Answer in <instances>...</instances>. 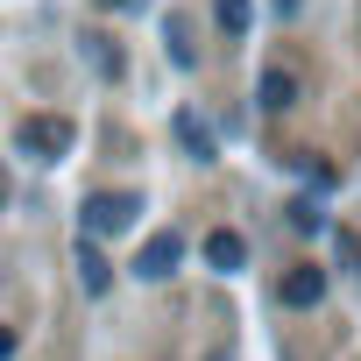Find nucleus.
Here are the masks:
<instances>
[{"mask_svg": "<svg viewBox=\"0 0 361 361\" xmlns=\"http://www.w3.org/2000/svg\"><path fill=\"white\" fill-rule=\"evenodd\" d=\"M85 43H92V64H99V71H106V78H121V50H114V43H106V36H85Z\"/></svg>", "mask_w": 361, "mask_h": 361, "instance_id": "9d476101", "label": "nucleus"}, {"mask_svg": "<svg viewBox=\"0 0 361 361\" xmlns=\"http://www.w3.org/2000/svg\"><path fill=\"white\" fill-rule=\"evenodd\" d=\"M106 8H121V0H106Z\"/></svg>", "mask_w": 361, "mask_h": 361, "instance_id": "ddd939ff", "label": "nucleus"}, {"mask_svg": "<svg viewBox=\"0 0 361 361\" xmlns=\"http://www.w3.org/2000/svg\"><path fill=\"white\" fill-rule=\"evenodd\" d=\"M255 99H262V114H290V106H298V71H290V64H262Z\"/></svg>", "mask_w": 361, "mask_h": 361, "instance_id": "20e7f679", "label": "nucleus"}, {"mask_svg": "<svg viewBox=\"0 0 361 361\" xmlns=\"http://www.w3.org/2000/svg\"><path fill=\"white\" fill-rule=\"evenodd\" d=\"M135 213H142V199H135V192H92V199L78 206V220H85L92 234H121Z\"/></svg>", "mask_w": 361, "mask_h": 361, "instance_id": "f03ea898", "label": "nucleus"}, {"mask_svg": "<svg viewBox=\"0 0 361 361\" xmlns=\"http://www.w3.org/2000/svg\"><path fill=\"white\" fill-rule=\"evenodd\" d=\"M177 142H185L199 163H213V128H199V114H177Z\"/></svg>", "mask_w": 361, "mask_h": 361, "instance_id": "0eeeda50", "label": "nucleus"}, {"mask_svg": "<svg viewBox=\"0 0 361 361\" xmlns=\"http://www.w3.org/2000/svg\"><path fill=\"white\" fill-rule=\"evenodd\" d=\"M177 262H185V234L177 227H156L149 241H142V255H135V276H149V283H163Z\"/></svg>", "mask_w": 361, "mask_h": 361, "instance_id": "7ed1b4c3", "label": "nucleus"}, {"mask_svg": "<svg viewBox=\"0 0 361 361\" xmlns=\"http://www.w3.org/2000/svg\"><path fill=\"white\" fill-rule=\"evenodd\" d=\"M290 227H298V234H319L326 213H319V206H290Z\"/></svg>", "mask_w": 361, "mask_h": 361, "instance_id": "9b49d317", "label": "nucleus"}, {"mask_svg": "<svg viewBox=\"0 0 361 361\" xmlns=\"http://www.w3.org/2000/svg\"><path fill=\"white\" fill-rule=\"evenodd\" d=\"M206 262L234 276V269H248V241H241L234 227H213V234H206Z\"/></svg>", "mask_w": 361, "mask_h": 361, "instance_id": "423d86ee", "label": "nucleus"}, {"mask_svg": "<svg viewBox=\"0 0 361 361\" xmlns=\"http://www.w3.org/2000/svg\"><path fill=\"white\" fill-rule=\"evenodd\" d=\"M78 283H85V298H99V290L114 283V269L99 262V248H78Z\"/></svg>", "mask_w": 361, "mask_h": 361, "instance_id": "6e6552de", "label": "nucleus"}, {"mask_svg": "<svg viewBox=\"0 0 361 361\" xmlns=\"http://www.w3.org/2000/svg\"><path fill=\"white\" fill-rule=\"evenodd\" d=\"M15 142H22V156H36V163H57V156H71L78 128H71L64 114H29V121L15 128Z\"/></svg>", "mask_w": 361, "mask_h": 361, "instance_id": "f257e3e1", "label": "nucleus"}, {"mask_svg": "<svg viewBox=\"0 0 361 361\" xmlns=\"http://www.w3.org/2000/svg\"><path fill=\"white\" fill-rule=\"evenodd\" d=\"M213 22H220V36H248V0H213Z\"/></svg>", "mask_w": 361, "mask_h": 361, "instance_id": "1a4fd4ad", "label": "nucleus"}, {"mask_svg": "<svg viewBox=\"0 0 361 361\" xmlns=\"http://www.w3.org/2000/svg\"><path fill=\"white\" fill-rule=\"evenodd\" d=\"M276 298H283L290 312H305V305H319V298H326V269H319V262H298V269H290V276L276 283Z\"/></svg>", "mask_w": 361, "mask_h": 361, "instance_id": "39448f33", "label": "nucleus"}, {"mask_svg": "<svg viewBox=\"0 0 361 361\" xmlns=\"http://www.w3.org/2000/svg\"><path fill=\"white\" fill-rule=\"evenodd\" d=\"M15 347H22V340H15V326H0V361H15Z\"/></svg>", "mask_w": 361, "mask_h": 361, "instance_id": "f8f14e48", "label": "nucleus"}]
</instances>
